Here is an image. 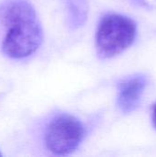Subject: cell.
I'll return each mask as SVG.
<instances>
[{
  "label": "cell",
  "mask_w": 156,
  "mask_h": 157,
  "mask_svg": "<svg viewBox=\"0 0 156 157\" xmlns=\"http://www.w3.org/2000/svg\"><path fill=\"white\" fill-rule=\"evenodd\" d=\"M136 33V24L131 18L115 13L105 15L99 21L96 34L98 56L109 59L123 52L133 43Z\"/></svg>",
  "instance_id": "cell-2"
},
{
  "label": "cell",
  "mask_w": 156,
  "mask_h": 157,
  "mask_svg": "<svg viewBox=\"0 0 156 157\" xmlns=\"http://www.w3.org/2000/svg\"><path fill=\"white\" fill-rule=\"evenodd\" d=\"M153 123H154V126L156 128V104L154 106L153 108Z\"/></svg>",
  "instance_id": "cell-6"
},
{
  "label": "cell",
  "mask_w": 156,
  "mask_h": 157,
  "mask_svg": "<svg viewBox=\"0 0 156 157\" xmlns=\"http://www.w3.org/2000/svg\"><path fill=\"white\" fill-rule=\"evenodd\" d=\"M147 84L148 78L143 75L130 76L120 83L117 104L121 112L131 113L139 106Z\"/></svg>",
  "instance_id": "cell-4"
},
{
  "label": "cell",
  "mask_w": 156,
  "mask_h": 157,
  "mask_svg": "<svg viewBox=\"0 0 156 157\" xmlns=\"http://www.w3.org/2000/svg\"><path fill=\"white\" fill-rule=\"evenodd\" d=\"M66 19L68 26L73 29L82 27L87 18V0H65Z\"/></svg>",
  "instance_id": "cell-5"
},
{
  "label": "cell",
  "mask_w": 156,
  "mask_h": 157,
  "mask_svg": "<svg viewBox=\"0 0 156 157\" xmlns=\"http://www.w3.org/2000/svg\"><path fill=\"white\" fill-rule=\"evenodd\" d=\"M1 155H1V153H0V156H1Z\"/></svg>",
  "instance_id": "cell-7"
},
{
  "label": "cell",
  "mask_w": 156,
  "mask_h": 157,
  "mask_svg": "<svg viewBox=\"0 0 156 157\" xmlns=\"http://www.w3.org/2000/svg\"><path fill=\"white\" fill-rule=\"evenodd\" d=\"M85 134V127L78 119L69 114H60L48 124L45 144L54 155H66L78 148Z\"/></svg>",
  "instance_id": "cell-3"
},
{
  "label": "cell",
  "mask_w": 156,
  "mask_h": 157,
  "mask_svg": "<svg viewBox=\"0 0 156 157\" xmlns=\"http://www.w3.org/2000/svg\"><path fill=\"white\" fill-rule=\"evenodd\" d=\"M0 25L5 29L2 50L9 58H27L33 54L42 43L41 24L35 8L28 0L2 2Z\"/></svg>",
  "instance_id": "cell-1"
}]
</instances>
